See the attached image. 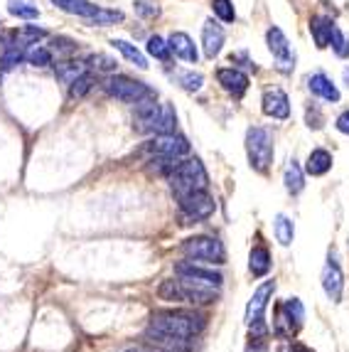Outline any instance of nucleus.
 <instances>
[{
	"label": "nucleus",
	"instance_id": "nucleus-1",
	"mask_svg": "<svg viewBox=\"0 0 349 352\" xmlns=\"http://www.w3.org/2000/svg\"><path fill=\"white\" fill-rule=\"evenodd\" d=\"M204 328V318L194 311H155L150 318L148 333L170 335L180 340H192Z\"/></svg>",
	"mask_w": 349,
	"mask_h": 352
},
{
	"label": "nucleus",
	"instance_id": "nucleus-2",
	"mask_svg": "<svg viewBox=\"0 0 349 352\" xmlns=\"http://www.w3.org/2000/svg\"><path fill=\"white\" fill-rule=\"evenodd\" d=\"M168 180L174 197H182V195L194 192V190H207V185H210V175H207L199 158L180 160V165L168 175Z\"/></svg>",
	"mask_w": 349,
	"mask_h": 352
},
{
	"label": "nucleus",
	"instance_id": "nucleus-3",
	"mask_svg": "<svg viewBox=\"0 0 349 352\" xmlns=\"http://www.w3.org/2000/svg\"><path fill=\"white\" fill-rule=\"evenodd\" d=\"M273 294H275V281H263L249 298V305H246V325L251 330V340H263L268 335L266 318L263 316H266L268 300H271Z\"/></svg>",
	"mask_w": 349,
	"mask_h": 352
},
{
	"label": "nucleus",
	"instance_id": "nucleus-4",
	"mask_svg": "<svg viewBox=\"0 0 349 352\" xmlns=\"http://www.w3.org/2000/svg\"><path fill=\"white\" fill-rule=\"evenodd\" d=\"M246 153L254 170L266 173L273 163V133L263 126H254L246 131Z\"/></svg>",
	"mask_w": 349,
	"mask_h": 352
},
{
	"label": "nucleus",
	"instance_id": "nucleus-5",
	"mask_svg": "<svg viewBox=\"0 0 349 352\" xmlns=\"http://www.w3.org/2000/svg\"><path fill=\"white\" fill-rule=\"evenodd\" d=\"M104 91L109 96H113V99L123 101V104H138L140 99L155 96L148 84L138 82V79H131V76H123V74H109L106 76Z\"/></svg>",
	"mask_w": 349,
	"mask_h": 352
},
{
	"label": "nucleus",
	"instance_id": "nucleus-6",
	"mask_svg": "<svg viewBox=\"0 0 349 352\" xmlns=\"http://www.w3.org/2000/svg\"><path fill=\"white\" fill-rule=\"evenodd\" d=\"M305 320V308L300 298H288L275 308L273 316V333L278 338H293L300 330Z\"/></svg>",
	"mask_w": 349,
	"mask_h": 352
},
{
	"label": "nucleus",
	"instance_id": "nucleus-7",
	"mask_svg": "<svg viewBox=\"0 0 349 352\" xmlns=\"http://www.w3.org/2000/svg\"><path fill=\"white\" fill-rule=\"evenodd\" d=\"M182 254L194 261H207V264H224V258H227L224 244L214 236H192V239L182 241Z\"/></svg>",
	"mask_w": 349,
	"mask_h": 352
},
{
	"label": "nucleus",
	"instance_id": "nucleus-8",
	"mask_svg": "<svg viewBox=\"0 0 349 352\" xmlns=\"http://www.w3.org/2000/svg\"><path fill=\"white\" fill-rule=\"evenodd\" d=\"M177 205H180L182 217L187 219L185 224L210 219L212 214H214V210H216L214 197H212L207 190H194V192L182 195V197H177Z\"/></svg>",
	"mask_w": 349,
	"mask_h": 352
},
{
	"label": "nucleus",
	"instance_id": "nucleus-9",
	"mask_svg": "<svg viewBox=\"0 0 349 352\" xmlns=\"http://www.w3.org/2000/svg\"><path fill=\"white\" fill-rule=\"evenodd\" d=\"M146 148L153 155H165V158H177L182 160L185 155H190V141L180 133H160L153 141L146 143Z\"/></svg>",
	"mask_w": 349,
	"mask_h": 352
},
{
	"label": "nucleus",
	"instance_id": "nucleus-10",
	"mask_svg": "<svg viewBox=\"0 0 349 352\" xmlns=\"http://www.w3.org/2000/svg\"><path fill=\"white\" fill-rule=\"evenodd\" d=\"M266 42H268V50L273 54V59L278 62V69L280 72H291L295 67V54L291 50V42L288 37L283 35V30L280 28H271L266 32Z\"/></svg>",
	"mask_w": 349,
	"mask_h": 352
},
{
	"label": "nucleus",
	"instance_id": "nucleus-11",
	"mask_svg": "<svg viewBox=\"0 0 349 352\" xmlns=\"http://www.w3.org/2000/svg\"><path fill=\"white\" fill-rule=\"evenodd\" d=\"M180 281L182 291V303H192V305H212L216 303L219 294H216L214 286H207V283L192 281V278H177Z\"/></svg>",
	"mask_w": 349,
	"mask_h": 352
},
{
	"label": "nucleus",
	"instance_id": "nucleus-12",
	"mask_svg": "<svg viewBox=\"0 0 349 352\" xmlns=\"http://www.w3.org/2000/svg\"><path fill=\"white\" fill-rule=\"evenodd\" d=\"M157 116H160V104L155 101V96L140 99L135 104V116H133L135 131H140V133H155Z\"/></svg>",
	"mask_w": 349,
	"mask_h": 352
},
{
	"label": "nucleus",
	"instance_id": "nucleus-13",
	"mask_svg": "<svg viewBox=\"0 0 349 352\" xmlns=\"http://www.w3.org/2000/svg\"><path fill=\"white\" fill-rule=\"evenodd\" d=\"M322 288H325L327 298L332 300V303H339L342 300V291H344V274L342 269H339L337 258L332 256L327 258L325 269H322Z\"/></svg>",
	"mask_w": 349,
	"mask_h": 352
},
{
	"label": "nucleus",
	"instance_id": "nucleus-14",
	"mask_svg": "<svg viewBox=\"0 0 349 352\" xmlns=\"http://www.w3.org/2000/svg\"><path fill=\"white\" fill-rule=\"evenodd\" d=\"M263 113L271 118H278V121H283V118L291 116V99H288V94H285L283 89H266L263 91Z\"/></svg>",
	"mask_w": 349,
	"mask_h": 352
},
{
	"label": "nucleus",
	"instance_id": "nucleus-15",
	"mask_svg": "<svg viewBox=\"0 0 349 352\" xmlns=\"http://www.w3.org/2000/svg\"><path fill=\"white\" fill-rule=\"evenodd\" d=\"M174 274L182 278H192V281H199V283H207V286H214L219 288L224 276H221L219 271L214 269H204V266H197L192 261H182V264L174 266Z\"/></svg>",
	"mask_w": 349,
	"mask_h": 352
},
{
	"label": "nucleus",
	"instance_id": "nucleus-16",
	"mask_svg": "<svg viewBox=\"0 0 349 352\" xmlns=\"http://www.w3.org/2000/svg\"><path fill=\"white\" fill-rule=\"evenodd\" d=\"M216 79H219L221 89L229 91L232 96H244L246 89H249V76L241 69H236V67H221V69H216Z\"/></svg>",
	"mask_w": 349,
	"mask_h": 352
},
{
	"label": "nucleus",
	"instance_id": "nucleus-17",
	"mask_svg": "<svg viewBox=\"0 0 349 352\" xmlns=\"http://www.w3.org/2000/svg\"><path fill=\"white\" fill-rule=\"evenodd\" d=\"M224 30H221L219 23H214V20H207L202 28V47H204V57L207 59H214L216 54L221 52V47H224Z\"/></svg>",
	"mask_w": 349,
	"mask_h": 352
},
{
	"label": "nucleus",
	"instance_id": "nucleus-18",
	"mask_svg": "<svg viewBox=\"0 0 349 352\" xmlns=\"http://www.w3.org/2000/svg\"><path fill=\"white\" fill-rule=\"evenodd\" d=\"M168 45H170V50H172L174 57H180V59H185V62L197 65L199 52H197V47H194L192 37L187 35V32H172L170 40H168Z\"/></svg>",
	"mask_w": 349,
	"mask_h": 352
},
{
	"label": "nucleus",
	"instance_id": "nucleus-19",
	"mask_svg": "<svg viewBox=\"0 0 349 352\" xmlns=\"http://www.w3.org/2000/svg\"><path fill=\"white\" fill-rule=\"evenodd\" d=\"M308 89L315 96H320V99H325V101H332V104H337L339 101V89L335 87L330 76L322 74V72L308 76Z\"/></svg>",
	"mask_w": 349,
	"mask_h": 352
},
{
	"label": "nucleus",
	"instance_id": "nucleus-20",
	"mask_svg": "<svg viewBox=\"0 0 349 352\" xmlns=\"http://www.w3.org/2000/svg\"><path fill=\"white\" fill-rule=\"evenodd\" d=\"M87 72H89L87 62H79V59H71V57L59 59L57 65H54V74H57L59 82L67 84V87H69L71 82H76L82 74H87Z\"/></svg>",
	"mask_w": 349,
	"mask_h": 352
},
{
	"label": "nucleus",
	"instance_id": "nucleus-21",
	"mask_svg": "<svg viewBox=\"0 0 349 352\" xmlns=\"http://www.w3.org/2000/svg\"><path fill=\"white\" fill-rule=\"evenodd\" d=\"M332 28H335V23H332L330 18H325V15H313V18H310V35H313L315 45L320 50H325L327 45H330Z\"/></svg>",
	"mask_w": 349,
	"mask_h": 352
},
{
	"label": "nucleus",
	"instance_id": "nucleus-22",
	"mask_svg": "<svg viewBox=\"0 0 349 352\" xmlns=\"http://www.w3.org/2000/svg\"><path fill=\"white\" fill-rule=\"evenodd\" d=\"M332 168V155L325 151V148H315L308 155V163H305V173L313 177H320L325 173H330Z\"/></svg>",
	"mask_w": 349,
	"mask_h": 352
},
{
	"label": "nucleus",
	"instance_id": "nucleus-23",
	"mask_svg": "<svg viewBox=\"0 0 349 352\" xmlns=\"http://www.w3.org/2000/svg\"><path fill=\"white\" fill-rule=\"evenodd\" d=\"M59 10L69 12V15H79V18L89 20L99 12V6H93L91 0H52Z\"/></svg>",
	"mask_w": 349,
	"mask_h": 352
},
{
	"label": "nucleus",
	"instance_id": "nucleus-24",
	"mask_svg": "<svg viewBox=\"0 0 349 352\" xmlns=\"http://www.w3.org/2000/svg\"><path fill=\"white\" fill-rule=\"evenodd\" d=\"M249 271L256 278L266 276L268 271H271V254H268L266 247H254V249H251V254H249Z\"/></svg>",
	"mask_w": 349,
	"mask_h": 352
},
{
	"label": "nucleus",
	"instance_id": "nucleus-25",
	"mask_svg": "<svg viewBox=\"0 0 349 352\" xmlns=\"http://www.w3.org/2000/svg\"><path fill=\"white\" fill-rule=\"evenodd\" d=\"M283 182H285V190H288L291 195L303 192L305 173H303V168H300V163H297V160H291V163H288V168H285V175H283Z\"/></svg>",
	"mask_w": 349,
	"mask_h": 352
},
{
	"label": "nucleus",
	"instance_id": "nucleus-26",
	"mask_svg": "<svg viewBox=\"0 0 349 352\" xmlns=\"http://www.w3.org/2000/svg\"><path fill=\"white\" fill-rule=\"evenodd\" d=\"M273 232H275V239L283 244V247H291L293 239H295V224L288 214H278L273 222Z\"/></svg>",
	"mask_w": 349,
	"mask_h": 352
},
{
	"label": "nucleus",
	"instance_id": "nucleus-27",
	"mask_svg": "<svg viewBox=\"0 0 349 352\" xmlns=\"http://www.w3.org/2000/svg\"><path fill=\"white\" fill-rule=\"evenodd\" d=\"M111 45H113V47H116L118 52L123 54V57L128 59V62H133V65L138 67V69H148V59H146V54L140 52V50L135 47V45H131V42H126V40H113Z\"/></svg>",
	"mask_w": 349,
	"mask_h": 352
},
{
	"label": "nucleus",
	"instance_id": "nucleus-28",
	"mask_svg": "<svg viewBox=\"0 0 349 352\" xmlns=\"http://www.w3.org/2000/svg\"><path fill=\"white\" fill-rule=\"evenodd\" d=\"M45 35L47 32L37 25H25V28L12 32V42H18L20 47H30V45H37V40H42Z\"/></svg>",
	"mask_w": 349,
	"mask_h": 352
},
{
	"label": "nucleus",
	"instance_id": "nucleus-29",
	"mask_svg": "<svg viewBox=\"0 0 349 352\" xmlns=\"http://www.w3.org/2000/svg\"><path fill=\"white\" fill-rule=\"evenodd\" d=\"M52 50L45 47V45H30L27 50H25V59H27L32 67H49L52 65Z\"/></svg>",
	"mask_w": 349,
	"mask_h": 352
},
{
	"label": "nucleus",
	"instance_id": "nucleus-30",
	"mask_svg": "<svg viewBox=\"0 0 349 352\" xmlns=\"http://www.w3.org/2000/svg\"><path fill=\"white\" fill-rule=\"evenodd\" d=\"M174 126H177V113H174L172 104H160V116H157V124H155V135L172 133Z\"/></svg>",
	"mask_w": 349,
	"mask_h": 352
},
{
	"label": "nucleus",
	"instance_id": "nucleus-31",
	"mask_svg": "<svg viewBox=\"0 0 349 352\" xmlns=\"http://www.w3.org/2000/svg\"><path fill=\"white\" fill-rule=\"evenodd\" d=\"M8 12L15 15V18H23V20L40 18V8L32 6L30 0H10V3H8Z\"/></svg>",
	"mask_w": 349,
	"mask_h": 352
},
{
	"label": "nucleus",
	"instance_id": "nucleus-32",
	"mask_svg": "<svg viewBox=\"0 0 349 352\" xmlns=\"http://www.w3.org/2000/svg\"><path fill=\"white\" fill-rule=\"evenodd\" d=\"M146 50H148V54H150V57L160 59V62H170V54H172V50H170L168 42H165L163 37H157V35L148 37Z\"/></svg>",
	"mask_w": 349,
	"mask_h": 352
},
{
	"label": "nucleus",
	"instance_id": "nucleus-33",
	"mask_svg": "<svg viewBox=\"0 0 349 352\" xmlns=\"http://www.w3.org/2000/svg\"><path fill=\"white\" fill-rule=\"evenodd\" d=\"M93 82H96V79H93L89 72H87V74H82L76 82L69 84V96H71V99H84V96H87L89 91L93 89Z\"/></svg>",
	"mask_w": 349,
	"mask_h": 352
},
{
	"label": "nucleus",
	"instance_id": "nucleus-34",
	"mask_svg": "<svg viewBox=\"0 0 349 352\" xmlns=\"http://www.w3.org/2000/svg\"><path fill=\"white\" fill-rule=\"evenodd\" d=\"M121 20H123V12L121 10H106V8H99V12H96L93 18H89L87 23L106 28V25H116V23H121Z\"/></svg>",
	"mask_w": 349,
	"mask_h": 352
},
{
	"label": "nucleus",
	"instance_id": "nucleus-35",
	"mask_svg": "<svg viewBox=\"0 0 349 352\" xmlns=\"http://www.w3.org/2000/svg\"><path fill=\"white\" fill-rule=\"evenodd\" d=\"M212 10L221 23H234L236 20V10H234L232 0H212Z\"/></svg>",
	"mask_w": 349,
	"mask_h": 352
},
{
	"label": "nucleus",
	"instance_id": "nucleus-36",
	"mask_svg": "<svg viewBox=\"0 0 349 352\" xmlns=\"http://www.w3.org/2000/svg\"><path fill=\"white\" fill-rule=\"evenodd\" d=\"M52 45L54 47H49V50H52V54H57L59 59H67L76 52V42L69 40V37H54Z\"/></svg>",
	"mask_w": 349,
	"mask_h": 352
},
{
	"label": "nucleus",
	"instance_id": "nucleus-37",
	"mask_svg": "<svg viewBox=\"0 0 349 352\" xmlns=\"http://www.w3.org/2000/svg\"><path fill=\"white\" fill-rule=\"evenodd\" d=\"M89 65L96 72H101V74H113V72H116V59L109 57V54H93V57L89 59Z\"/></svg>",
	"mask_w": 349,
	"mask_h": 352
},
{
	"label": "nucleus",
	"instance_id": "nucleus-38",
	"mask_svg": "<svg viewBox=\"0 0 349 352\" xmlns=\"http://www.w3.org/2000/svg\"><path fill=\"white\" fill-rule=\"evenodd\" d=\"M177 82H180L182 89H187V91H199L204 84V76L197 74V72H182V74L177 76Z\"/></svg>",
	"mask_w": 349,
	"mask_h": 352
},
{
	"label": "nucleus",
	"instance_id": "nucleus-39",
	"mask_svg": "<svg viewBox=\"0 0 349 352\" xmlns=\"http://www.w3.org/2000/svg\"><path fill=\"white\" fill-rule=\"evenodd\" d=\"M330 45H332V50L339 54V57H349V45H347V40H344V35H342V30H339L337 25L332 28Z\"/></svg>",
	"mask_w": 349,
	"mask_h": 352
},
{
	"label": "nucleus",
	"instance_id": "nucleus-40",
	"mask_svg": "<svg viewBox=\"0 0 349 352\" xmlns=\"http://www.w3.org/2000/svg\"><path fill=\"white\" fill-rule=\"evenodd\" d=\"M135 12H138L140 18H153V15H157V8L150 6L148 0H138L135 3Z\"/></svg>",
	"mask_w": 349,
	"mask_h": 352
},
{
	"label": "nucleus",
	"instance_id": "nucleus-41",
	"mask_svg": "<svg viewBox=\"0 0 349 352\" xmlns=\"http://www.w3.org/2000/svg\"><path fill=\"white\" fill-rule=\"evenodd\" d=\"M335 126H337V131H339V133L349 135V111L339 113V116H337V121H335Z\"/></svg>",
	"mask_w": 349,
	"mask_h": 352
},
{
	"label": "nucleus",
	"instance_id": "nucleus-42",
	"mask_svg": "<svg viewBox=\"0 0 349 352\" xmlns=\"http://www.w3.org/2000/svg\"><path fill=\"white\" fill-rule=\"evenodd\" d=\"M283 352H313L310 347L300 345V342H288V345L283 347Z\"/></svg>",
	"mask_w": 349,
	"mask_h": 352
},
{
	"label": "nucleus",
	"instance_id": "nucleus-43",
	"mask_svg": "<svg viewBox=\"0 0 349 352\" xmlns=\"http://www.w3.org/2000/svg\"><path fill=\"white\" fill-rule=\"evenodd\" d=\"M123 352H150L148 347H128V350H123Z\"/></svg>",
	"mask_w": 349,
	"mask_h": 352
},
{
	"label": "nucleus",
	"instance_id": "nucleus-44",
	"mask_svg": "<svg viewBox=\"0 0 349 352\" xmlns=\"http://www.w3.org/2000/svg\"><path fill=\"white\" fill-rule=\"evenodd\" d=\"M344 79H347V84H349V67L344 69Z\"/></svg>",
	"mask_w": 349,
	"mask_h": 352
},
{
	"label": "nucleus",
	"instance_id": "nucleus-45",
	"mask_svg": "<svg viewBox=\"0 0 349 352\" xmlns=\"http://www.w3.org/2000/svg\"><path fill=\"white\" fill-rule=\"evenodd\" d=\"M150 352H165V350H160V347H157V350H150Z\"/></svg>",
	"mask_w": 349,
	"mask_h": 352
}]
</instances>
